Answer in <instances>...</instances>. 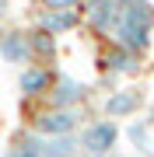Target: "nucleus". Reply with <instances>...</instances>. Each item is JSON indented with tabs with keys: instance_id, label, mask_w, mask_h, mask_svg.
<instances>
[{
	"instance_id": "1",
	"label": "nucleus",
	"mask_w": 154,
	"mask_h": 157,
	"mask_svg": "<svg viewBox=\"0 0 154 157\" xmlns=\"http://www.w3.org/2000/svg\"><path fill=\"white\" fill-rule=\"evenodd\" d=\"M109 42L147 59L154 45V0H119V17H116Z\"/></svg>"
},
{
	"instance_id": "2",
	"label": "nucleus",
	"mask_w": 154,
	"mask_h": 157,
	"mask_svg": "<svg viewBox=\"0 0 154 157\" xmlns=\"http://www.w3.org/2000/svg\"><path fill=\"white\" fill-rule=\"evenodd\" d=\"M25 126L32 129L35 136L49 140V136H74L81 126H84V108H46L32 112L25 119Z\"/></svg>"
},
{
	"instance_id": "3",
	"label": "nucleus",
	"mask_w": 154,
	"mask_h": 157,
	"mask_svg": "<svg viewBox=\"0 0 154 157\" xmlns=\"http://www.w3.org/2000/svg\"><path fill=\"white\" fill-rule=\"evenodd\" d=\"M123 143V126L112 119H84V126L77 129V147L81 154H119Z\"/></svg>"
},
{
	"instance_id": "4",
	"label": "nucleus",
	"mask_w": 154,
	"mask_h": 157,
	"mask_svg": "<svg viewBox=\"0 0 154 157\" xmlns=\"http://www.w3.org/2000/svg\"><path fill=\"white\" fill-rule=\"evenodd\" d=\"M102 115L105 119H112V122H119V119H137L144 108H147V87H140V84H133V80H126V84H116L109 94L102 98Z\"/></svg>"
},
{
	"instance_id": "5",
	"label": "nucleus",
	"mask_w": 154,
	"mask_h": 157,
	"mask_svg": "<svg viewBox=\"0 0 154 157\" xmlns=\"http://www.w3.org/2000/svg\"><path fill=\"white\" fill-rule=\"evenodd\" d=\"M144 56H137V52H130V49H123V45H116V42H102V52H98V70L105 73V80H133V77H140L144 73Z\"/></svg>"
},
{
	"instance_id": "6",
	"label": "nucleus",
	"mask_w": 154,
	"mask_h": 157,
	"mask_svg": "<svg viewBox=\"0 0 154 157\" xmlns=\"http://www.w3.org/2000/svg\"><path fill=\"white\" fill-rule=\"evenodd\" d=\"M81 28L91 39H109L116 28V17H119V0H81Z\"/></svg>"
},
{
	"instance_id": "7",
	"label": "nucleus",
	"mask_w": 154,
	"mask_h": 157,
	"mask_svg": "<svg viewBox=\"0 0 154 157\" xmlns=\"http://www.w3.org/2000/svg\"><path fill=\"white\" fill-rule=\"evenodd\" d=\"M56 80V70L42 67V63H28V67L18 70V94H21V105H42Z\"/></svg>"
},
{
	"instance_id": "8",
	"label": "nucleus",
	"mask_w": 154,
	"mask_h": 157,
	"mask_svg": "<svg viewBox=\"0 0 154 157\" xmlns=\"http://www.w3.org/2000/svg\"><path fill=\"white\" fill-rule=\"evenodd\" d=\"M88 98H91V87H88L84 80L56 70V80H53V87H49V94H46L42 105L46 108H84Z\"/></svg>"
},
{
	"instance_id": "9",
	"label": "nucleus",
	"mask_w": 154,
	"mask_h": 157,
	"mask_svg": "<svg viewBox=\"0 0 154 157\" xmlns=\"http://www.w3.org/2000/svg\"><path fill=\"white\" fill-rule=\"evenodd\" d=\"M0 59L7 67H18V70L32 63L28 28H21V25H0Z\"/></svg>"
},
{
	"instance_id": "10",
	"label": "nucleus",
	"mask_w": 154,
	"mask_h": 157,
	"mask_svg": "<svg viewBox=\"0 0 154 157\" xmlns=\"http://www.w3.org/2000/svg\"><path fill=\"white\" fill-rule=\"evenodd\" d=\"M32 25L60 39V35H70V32L81 28V11L77 7H39L35 17H32Z\"/></svg>"
},
{
	"instance_id": "11",
	"label": "nucleus",
	"mask_w": 154,
	"mask_h": 157,
	"mask_svg": "<svg viewBox=\"0 0 154 157\" xmlns=\"http://www.w3.org/2000/svg\"><path fill=\"white\" fill-rule=\"evenodd\" d=\"M28 45H32V63H42V67L60 70L56 67V59H60V39H56V35H49V32L28 25Z\"/></svg>"
},
{
	"instance_id": "12",
	"label": "nucleus",
	"mask_w": 154,
	"mask_h": 157,
	"mask_svg": "<svg viewBox=\"0 0 154 157\" xmlns=\"http://www.w3.org/2000/svg\"><path fill=\"white\" fill-rule=\"evenodd\" d=\"M123 136H126V143H130L140 157H147L154 150V122L151 119H130L126 129H123Z\"/></svg>"
},
{
	"instance_id": "13",
	"label": "nucleus",
	"mask_w": 154,
	"mask_h": 157,
	"mask_svg": "<svg viewBox=\"0 0 154 157\" xmlns=\"http://www.w3.org/2000/svg\"><path fill=\"white\" fill-rule=\"evenodd\" d=\"M0 157H42V136H35L28 126L18 129L11 136V143H7V150Z\"/></svg>"
},
{
	"instance_id": "14",
	"label": "nucleus",
	"mask_w": 154,
	"mask_h": 157,
	"mask_svg": "<svg viewBox=\"0 0 154 157\" xmlns=\"http://www.w3.org/2000/svg\"><path fill=\"white\" fill-rule=\"evenodd\" d=\"M81 147H77V133L74 136H49L42 140V157H77Z\"/></svg>"
},
{
	"instance_id": "15",
	"label": "nucleus",
	"mask_w": 154,
	"mask_h": 157,
	"mask_svg": "<svg viewBox=\"0 0 154 157\" xmlns=\"http://www.w3.org/2000/svg\"><path fill=\"white\" fill-rule=\"evenodd\" d=\"M39 7H81V0H35V11Z\"/></svg>"
},
{
	"instance_id": "16",
	"label": "nucleus",
	"mask_w": 154,
	"mask_h": 157,
	"mask_svg": "<svg viewBox=\"0 0 154 157\" xmlns=\"http://www.w3.org/2000/svg\"><path fill=\"white\" fill-rule=\"evenodd\" d=\"M11 17V0H0V25Z\"/></svg>"
},
{
	"instance_id": "17",
	"label": "nucleus",
	"mask_w": 154,
	"mask_h": 157,
	"mask_svg": "<svg viewBox=\"0 0 154 157\" xmlns=\"http://www.w3.org/2000/svg\"><path fill=\"white\" fill-rule=\"evenodd\" d=\"M77 157H119V154H77Z\"/></svg>"
},
{
	"instance_id": "18",
	"label": "nucleus",
	"mask_w": 154,
	"mask_h": 157,
	"mask_svg": "<svg viewBox=\"0 0 154 157\" xmlns=\"http://www.w3.org/2000/svg\"><path fill=\"white\" fill-rule=\"evenodd\" d=\"M133 157H140V154H133Z\"/></svg>"
}]
</instances>
